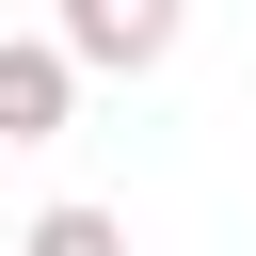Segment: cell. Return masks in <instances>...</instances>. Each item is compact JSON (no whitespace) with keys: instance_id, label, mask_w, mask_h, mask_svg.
<instances>
[{"instance_id":"2","label":"cell","mask_w":256,"mask_h":256,"mask_svg":"<svg viewBox=\"0 0 256 256\" xmlns=\"http://www.w3.org/2000/svg\"><path fill=\"white\" fill-rule=\"evenodd\" d=\"M64 112H80V64L48 32H0V144H48Z\"/></svg>"},{"instance_id":"3","label":"cell","mask_w":256,"mask_h":256,"mask_svg":"<svg viewBox=\"0 0 256 256\" xmlns=\"http://www.w3.org/2000/svg\"><path fill=\"white\" fill-rule=\"evenodd\" d=\"M16 256H128V224H112V208H32Z\"/></svg>"},{"instance_id":"1","label":"cell","mask_w":256,"mask_h":256,"mask_svg":"<svg viewBox=\"0 0 256 256\" xmlns=\"http://www.w3.org/2000/svg\"><path fill=\"white\" fill-rule=\"evenodd\" d=\"M176 16H192V0H64L48 48H64L80 80H144V64H176Z\"/></svg>"}]
</instances>
